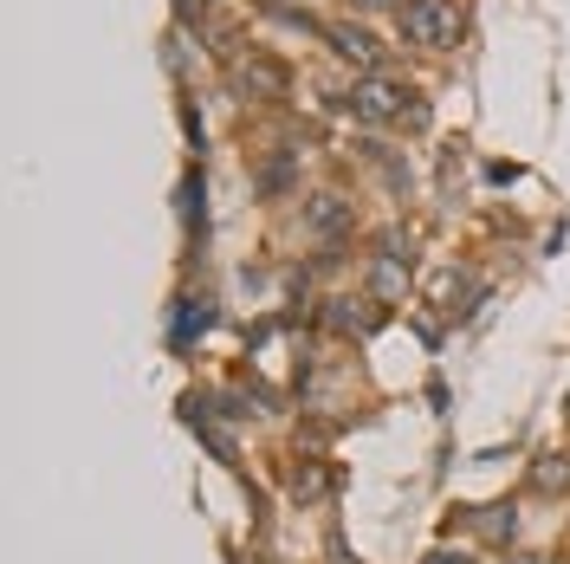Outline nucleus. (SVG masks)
I'll list each match as a JSON object with an SVG mask.
<instances>
[{"mask_svg":"<svg viewBox=\"0 0 570 564\" xmlns=\"http://www.w3.org/2000/svg\"><path fill=\"white\" fill-rule=\"evenodd\" d=\"M512 526H519L512 506H487V532H493V538H512Z\"/></svg>","mask_w":570,"mask_h":564,"instance_id":"0eeeda50","label":"nucleus"},{"mask_svg":"<svg viewBox=\"0 0 570 564\" xmlns=\"http://www.w3.org/2000/svg\"><path fill=\"white\" fill-rule=\"evenodd\" d=\"M428 564H466V558H448V552H434V558H428Z\"/></svg>","mask_w":570,"mask_h":564,"instance_id":"6e6552de","label":"nucleus"},{"mask_svg":"<svg viewBox=\"0 0 570 564\" xmlns=\"http://www.w3.org/2000/svg\"><path fill=\"white\" fill-rule=\"evenodd\" d=\"M356 7H390V0H356Z\"/></svg>","mask_w":570,"mask_h":564,"instance_id":"1a4fd4ad","label":"nucleus"},{"mask_svg":"<svg viewBox=\"0 0 570 564\" xmlns=\"http://www.w3.org/2000/svg\"><path fill=\"white\" fill-rule=\"evenodd\" d=\"M351 110L370 117V124H390L395 110H402V85H390V78H363V85L351 91Z\"/></svg>","mask_w":570,"mask_h":564,"instance_id":"f03ea898","label":"nucleus"},{"mask_svg":"<svg viewBox=\"0 0 570 564\" xmlns=\"http://www.w3.org/2000/svg\"><path fill=\"white\" fill-rule=\"evenodd\" d=\"M214 324V312H208V299H195V312H181V324H176V338H202Z\"/></svg>","mask_w":570,"mask_h":564,"instance_id":"39448f33","label":"nucleus"},{"mask_svg":"<svg viewBox=\"0 0 570 564\" xmlns=\"http://www.w3.org/2000/svg\"><path fill=\"white\" fill-rule=\"evenodd\" d=\"M454 33H461L454 0H402V39L409 46H454Z\"/></svg>","mask_w":570,"mask_h":564,"instance_id":"f257e3e1","label":"nucleus"},{"mask_svg":"<svg viewBox=\"0 0 570 564\" xmlns=\"http://www.w3.org/2000/svg\"><path fill=\"white\" fill-rule=\"evenodd\" d=\"M519 564H538V558H519Z\"/></svg>","mask_w":570,"mask_h":564,"instance_id":"9d476101","label":"nucleus"},{"mask_svg":"<svg viewBox=\"0 0 570 564\" xmlns=\"http://www.w3.org/2000/svg\"><path fill=\"white\" fill-rule=\"evenodd\" d=\"M305 214H312V227H318V234H331V227H344V214H351V208H344L337 195H312V208H305Z\"/></svg>","mask_w":570,"mask_h":564,"instance_id":"20e7f679","label":"nucleus"},{"mask_svg":"<svg viewBox=\"0 0 570 564\" xmlns=\"http://www.w3.org/2000/svg\"><path fill=\"white\" fill-rule=\"evenodd\" d=\"M324 39H331V52H337V59H351L356 71H370V78H376V66H383V46L363 33V27H331Z\"/></svg>","mask_w":570,"mask_h":564,"instance_id":"7ed1b4c3","label":"nucleus"},{"mask_svg":"<svg viewBox=\"0 0 570 564\" xmlns=\"http://www.w3.org/2000/svg\"><path fill=\"white\" fill-rule=\"evenodd\" d=\"M395 292H402V266L383 260V266H376V299H395Z\"/></svg>","mask_w":570,"mask_h":564,"instance_id":"423d86ee","label":"nucleus"}]
</instances>
